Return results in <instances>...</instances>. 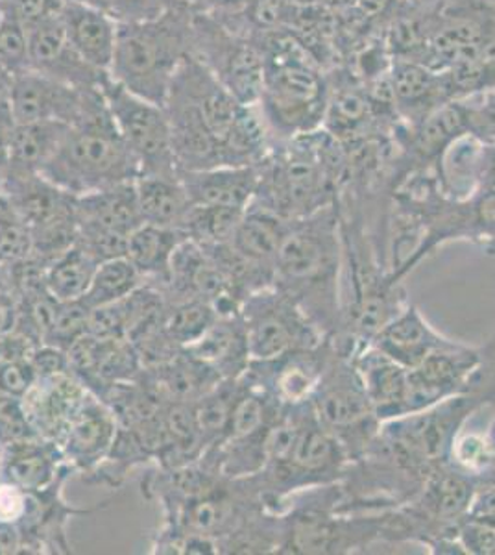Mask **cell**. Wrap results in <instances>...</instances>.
Returning <instances> with one entry per match:
<instances>
[{
	"instance_id": "1",
	"label": "cell",
	"mask_w": 495,
	"mask_h": 555,
	"mask_svg": "<svg viewBox=\"0 0 495 555\" xmlns=\"http://www.w3.org/2000/svg\"><path fill=\"white\" fill-rule=\"evenodd\" d=\"M481 365L463 391L439 404L381 424L374 444L400 473L421 489L450 465L453 442L471 416L495 404V334L483 345Z\"/></svg>"
},
{
	"instance_id": "18",
	"label": "cell",
	"mask_w": 495,
	"mask_h": 555,
	"mask_svg": "<svg viewBox=\"0 0 495 555\" xmlns=\"http://www.w3.org/2000/svg\"><path fill=\"white\" fill-rule=\"evenodd\" d=\"M353 363L377 418L387 423L405 416L407 369L395 363L372 343L353 352Z\"/></svg>"
},
{
	"instance_id": "20",
	"label": "cell",
	"mask_w": 495,
	"mask_h": 555,
	"mask_svg": "<svg viewBox=\"0 0 495 555\" xmlns=\"http://www.w3.org/2000/svg\"><path fill=\"white\" fill-rule=\"evenodd\" d=\"M60 21L80 56L94 69L109 75L119 33V23L114 15L101 8L65 2Z\"/></svg>"
},
{
	"instance_id": "17",
	"label": "cell",
	"mask_w": 495,
	"mask_h": 555,
	"mask_svg": "<svg viewBox=\"0 0 495 555\" xmlns=\"http://www.w3.org/2000/svg\"><path fill=\"white\" fill-rule=\"evenodd\" d=\"M178 177L193 206L246 209L258 193L259 165L180 171Z\"/></svg>"
},
{
	"instance_id": "41",
	"label": "cell",
	"mask_w": 495,
	"mask_h": 555,
	"mask_svg": "<svg viewBox=\"0 0 495 555\" xmlns=\"http://www.w3.org/2000/svg\"><path fill=\"white\" fill-rule=\"evenodd\" d=\"M431 86L433 78L426 69L414 64L398 65L394 73V91L402 101H418L431 91Z\"/></svg>"
},
{
	"instance_id": "35",
	"label": "cell",
	"mask_w": 495,
	"mask_h": 555,
	"mask_svg": "<svg viewBox=\"0 0 495 555\" xmlns=\"http://www.w3.org/2000/svg\"><path fill=\"white\" fill-rule=\"evenodd\" d=\"M30 70L28 33L19 21L6 13L0 23V73L12 80L13 76Z\"/></svg>"
},
{
	"instance_id": "15",
	"label": "cell",
	"mask_w": 495,
	"mask_h": 555,
	"mask_svg": "<svg viewBox=\"0 0 495 555\" xmlns=\"http://www.w3.org/2000/svg\"><path fill=\"white\" fill-rule=\"evenodd\" d=\"M28 33L30 69L73 88H102L109 75L94 69L70 43L60 17L31 26Z\"/></svg>"
},
{
	"instance_id": "33",
	"label": "cell",
	"mask_w": 495,
	"mask_h": 555,
	"mask_svg": "<svg viewBox=\"0 0 495 555\" xmlns=\"http://www.w3.org/2000/svg\"><path fill=\"white\" fill-rule=\"evenodd\" d=\"M433 49L437 56L450 64L476 62L483 54V34L479 26L471 23H457L434 36Z\"/></svg>"
},
{
	"instance_id": "29",
	"label": "cell",
	"mask_w": 495,
	"mask_h": 555,
	"mask_svg": "<svg viewBox=\"0 0 495 555\" xmlns=\"http://www.w3.org/2000/svg\"><path fill=\"white\" fill-rule=\"evenodd\" d=\"M69 452L76 460L102 454L114 436L109 416L94 404L83 402L69 421Z\"/></svg>"
},
{
	"instance_id": "60",
	"label": "cell",
	"mask_w": 495,
	"mask_h": 555,
	"mask_svg": "<svg viewBox=\"0 0 495 555\" xmlns=\"http://www.w3.org/2000/svg\"><path fill=\"white\" fill-rule=\"evenodd\" d=\"M0 365H2V358H0Z\"/></svg>"
},
{
	"instance_id": "42",
	"label": "cell",
	"mask_w": 495,
	"mask_h": 555,
	"mask_svg": "<svg viewBox=\"0 0 495 555\" xmlns=\"http://www.w3.org/2000/svg\"><path fill=\"white\" fill-rule=\"evenodd\" d=\"M476 243L495 245V191L483 190L471 196Z\"/></svg>"
},
{
	"instance_id": "57",
	"label": "cell",
	"mask_w": 495,
	"mask_h": 555,
	"mask_svg": "<svg viewBox=\"0 0 495 555\" xmlns=\"http://www.w3.org/2000/svg\"><path fill=\"white\" fill-rule=\"evenodd\" d=\"M486 437H489V441L492 442V447H494L495 450V418L492 421V424H490L489 431H486Z\"/></svg>"
},
{
	"instance_id": "3",
	"label": "cell",
	"mask_w": 495,
	"mask_h": 555,
	"mask_svg": "<svg viewBox=\"0 0 495 555\" xmlns=\"http://www.w3.org/2000/svg\"><path fill=\"white\" fill-rule=\"evenodd\" d=\"M180 171L222 167V145L245 104L235 99L193 54L185 57L165 99Z\"/></svg>"
},
{
	"instance_id": "59",
	"label": "cell",
	"mask_w": 495,
	"mask_h": 555,
	"mask_svg": "<svg viewBox=\"0 0 495 555\" xmlns=\"http://www.w3.org/2000/svg\"><path fill=\"white\" fill-rule=\"evenodd\" d=\"M0 2H2V4H6V0H0Z\"/></svg>"
},
{
	"instance_id": "11",
	"label": "cell",
	"mask_w": 495,
	"mask_h": 555,
	"mask_svg": "<svg viewBox=\"0 0 495 555\" xmlns=\"http://www.w3.org/2000/svg\"><path fill=\"white\" fill-rule=\"evenodd\" d=\"M102 93L120 135L138 159L139 177H178L172 132L165 107L133 95L112 76L102 83Z\"/></svg>"
},
{
	"instance_id": "43",
	"label": "cell",
	"mask_w": 495,
	"mask_h": 555,
	"mask_svg": "<svg viewBox=\"0 0 495 555\" xmlns=\"http://www.w3.org/2000/svg\"><path fill=\"white\" fill-rule=\"evenodd\" d=\"M458 541L465 554L495 555V526L466 518L460 526Z\"/></svg>"
},
{
	"instance_id": "52",
	"label": "cell",
	"mask_w": 495,
	"mask_h": 555,
	"mask_svg": "<svg viewBox=\"0 0 495 555\" xmlns=\"http://www.w3.org/2000/svg\"><path fill=\"white\" fill-rule=\"evenodd\" d=\"M355 4L366 17H376L389 8L390 0H355Z\"/></svg>"
},
{
	"instance_id": "13",
	"label": "cell",
	"mask_w": 495,
	"mask_h": 555,
	"mask_svg": "<svg viewBox=\"0 0 495 555\" xmlns=\"http://www.w3.org/2000/svg\"><path fill=\"white\" fill-rule=\"evenodd\" d=\"M333 348V337H326L318 347L301 348L276 360L251 361L246 374L279 404H303L313 397Z\"/></svg>"
},
{
	"instance_id": "55",
	"label": "cell",
	"mask_w": 495,
	"mask_h": 555,
	"mask_svg": "<svg viewBox=\"0 0 495 555\" xmlns=\"http://www.w3.org/2000/svg\"><path fill=\"white\" fill-rule=\"evenodd\" d=\"M481 132L486 133L489 139L495 141V112H492V114L489 115V119L484 122V128H481Z\"/></svg>"
},
{
	"instance_id": "40",
	"label": "cell",
	"mask_w": 495,
	"mask_h": 555,
	"mask_svg": "<svg viewBox=\"0 0 495 555\" xmlns=\"http://www.w3.org/2000/svg\"><path fill=\"white\" fill-rule=\"evenodd\" d=\"M10 480L15 486L39 487L51 476V463L47 457L36 452H25V454L15 455L10 461Z\"/></svg>"
},
{
	"instance_id": "38",
	"label": "cell",
	"mask_w": 495,
	"mask_h": 555,
	"mask_svg": "<svg viewBox=\"0 0 495 555\" xmlns=\"http://www.w3.org/2000/svg\"><path fill=\"white\" fill-rule=\"evenodd\" d=\"M6 13L19 21L26 30L44 21L56 20L65 8V0H6Z\"/></svg>"
},
{
	"instance_id": "58",
	"label": "cell",
	"mask_w": 495,
	"mask_h": 555,
	"mask_svg": "<svg viewBox=\"0 0 495 555\" xmlns=\"http://www.w3.org/2000/svg\"><path fill=\"white\" fill-rule=\"evenodd\" d=\"M4 17H6V8H4V4L0 2V23L4 21Z\"/></svg>"
},
{
	"instance_id": "45",
	"label": "cell",
	"mask_w": 495,
	"mask_h": 555,
	"mask_svg": "<svg viewBox=\"0 0 495 555\" xmlns=\"http://www.w3.org/2000/svg\"><path fill=\"white\" fill-rule=\"evenodd\" d=\"M17 120L13 117L12 107L8 102V95L0 101V183L6 177L12 162L13 133H15Z\"/></svg>"
},
{
	"instance_id": "2",
	"label": "cell",
	"mask_w": 495,
	"mask_h": 555,
	"mask_svg": "<svg viewBox=\"0 0 495 555\" xmlns=\"http://www.w3.org/2000/svg\"><path fill=\"white\" fill-rule=\"evenodd\" d=\"M344 250L339 209L289 221L277 253L274 287L300 304L327 337L342 334Z\"/></svg>"
},
{
	"instance_id": "12",
	"label": "cell",
	"mask_w": 495,
	"mask_h": 555,
	"mask_svg": "<svg viewBox=\"0 0 495 555\" xmlns=\"http://www.w3.org/2000/svg\"><path fill=\"white\" fill-rule=\"evenodd\" d=\"M483 353V347L452 339L420 365L407 369L405 415L427 410L463 391L481 365Z\"/></svg>"
},
{
	"instance_id": "10",
	"label": "cell",
	"mask_w": 495,
	"mask_h": 555,
	"mask_svg": "<svg viewBox=\"0 0 495 555\" xmlns=\"http://www.w3.org/2000/svg\"><path fill=\"white\" fill-rule=\"evenodd\" d=\"M193 56L245 106L263 99L264 64L258 44L209 13L193 15Z\"/></svg>"
},
{
	"instance_id": "47",
	"label": "cell",
	"mask_w": 495,
	"mask_h": 555,
	"mask_svg": "<svg viewBox=\"0 0 495 555\" xmlns=\"http://www.w3.org/2000/svg\"><path fill=\"white\" fill-rule=\"evenodd\" d=\"M335 115L339 127H355L366 115V104L357 95H344L337 102Z\"/></svg>"
},
{
	"instance_id": "53",
	"label": "cell",
	"mask_w": 495,
	"mask_h": 555,
	"mask_svg": "<svg viewBox=\"0 0 495 555\" xmlns=\"http://www.w3.org/2000/svg\"><path fill=\"white\" fill-rule=\"evenodd\" d=\"M13 291L12 267L0 263V298L10 297Z\"/></svg>"
},
{
	"instance_id": "7",
	"label": "cell",
	"mask_w": 495,
	"mask_h": 555,
	"mask_svg": "<svg viewBox=\"0 0 495 555\" xmlns=\"http://www.w3.org/2000/svg\"><path fill=\"white\" fill-rule=\"evenodd\" d=\"M333 345L331 358L314 389L311 405L322 426L344 447L351 463L370 447L382 423L353 363L357 345L348 335H333Z\"/></svg>"
},
{
	"instance_id": "4",
	"label": "cell",
	"mask_w": 495,
	"mask_h": 555,
	"mask_svg": "<svg viewBox=\"0 0 495 555\" xmlns=\"http://www.w3.org/2000/svg\"><path fill=\"white\" fill-rule=\"evenodd\" d=\"M41 175L76 196L138 180V159L120 135L102 88L91 91L82 115L70 122Z\"/></svg>"
},
{
	"instance_id": "49",
	"label": "cell",
	"mask_w": 495,
	"mask_h": 555,
	"mask_svg": "<svg viewBox=\"0 0 495 555\" xmlns=\"http://www.w3.org/2000/svg\"><path fill=\"white\" fill-rule=\"evenodd\" d=\"M23 513V499L17 487H4L0 491V522H12Z\"/></svg>"
},
{
	"instance_id": "8",
	"label": "cell",
	"mask_w": 495,
	"mask_h": 555,
	"mask_svg": "<svg viewBox=\"0 0 495 555\" xmlns=\"http://www.w3.org/2000/svg\"><path fill=\"white\" fill-rule=\"evenodd\" d=\"M329 159L308 149H292L272 164L259 165L253 203L285 221H298L331 206Z\"/></svg>"
},
{
	"instance_id": "22",
	"label": "cell",
	"mask_w": 495,
	"mask_h": 555,
	"mask_svg": "<svg viewBox=\"0 0 495 555\" xmlns=\"http://www.w3.org/2000/svg\"><path fill=\"white\" fill-rule=\"evenodd\" d=\"M287 224L289 221L277 217L269 209L250 204L227 245L232 246L238 258L274 285L277 253Z\"/></svg>"
},
{
	"instance_id": "14",
	"label": "cell",
	"mask_w": 495,
	"mask_h": 555,
	"mask_svg": "<svg viewBox=\"0 0 495 555\" xmlns=\"http://www.w3.org/2000/svg\"><path fill=\"white\" fill-rule=\"evenodd\" d=\"M93 89L73 88L30 69L10 80L8 102L17 125L41 120L70 125L82 115Z\"/></svg>"
},
{
	"instance_id": "28",
	"label": "cell",
	"mask_w": 495,
	"mask_h": 555,
	"mask_svg": "<svg viewBox=\"0 0 495 555\" xmlns=\"http://www.w3.org/2000/svg\"><path fill=\"white\" fill-rule=\"evenodd\" d=\"M145 278L135 269L132 261L126 258L107 259L94 271L93 282L89 285L88 293L83 295V302L91 308L106 306V304L119 302L122 298L130 297L141 287Z\"/></svg>"
},
{
	"instance_id": "26",
	"label": "cell",
	"mask_w": 495,
	"mask_h": 555,
	"mask_svg": "<svg viewBox=\"0 0 495 555\" xmlns=\"http://www.w3.org/2000/svg\"><path fill=\"white\" fill-rule=\"evenodd\" d=\"M183 240L187 237L175 228L145 222L128 237L126 258L132 261L143 278H165L169 282L170 259Z\"/></svg>"
},
{
	"instance_id": "31",
	"label": "cell",
	"mask_w": 495,
	"mask_h": 555,
	"mask_svg": "<svg viewBox=\"0 0 495 555\" xmlns=\"http://www.w3.org/2000/svg\"><path fill=\"white\" fill-rule=\"evenodd\" d=\"M217 319L219 315L211 304L200 298H187L167 311L164 328L175 345L187 348L198 341Z\"/></svg>"
},
{
	"instance_id": "6",
	"label": "cell",
	"mask_w": 495,
	"mask_h": 555,
	"mask_svg": "<svg viewBox=\"0 0 495 555\" xmlns=\"http://www.w3.org/2000/svg\"><path fill=\"white\" fill-rule=\"evenodd\" d=\"M340 483L316 487L290 496L282 512L277 554H357L382 541V512H340Z\"/></svg>"
},
{
	"instance_id": "5",
	"label": "cell",
	"mask_w": 495,
	"mask_h": 555,
	"mask_svg": "<svg viewBox=\"0 0 495 555\" xmlns=\"http://www.w3.org/2000/svg\"><path fill=\"white\" fill-rule=\"evenodd\" d=\"M195 8L183 0L156 20L119 23L109 76L133 95L164 106L170 83L193 52Z\"/></svg>"
},
{
	"instance_id": "39",
	"label": "cell",
	"mask_w": 495,
	"mask_h": 555,
	"mask_svg": "<svg viewBox=\"0 0 495 555\" xmlns=\"http://www.w3.org/2000/svg\"><path fill=\"white\" fill-rule=\"evenodd\" d=\"M39 376L30 360L2 361L0 365V395L23 398L36 387Z\"/></svg>"
},
{
	"instance_id": "50",
	"label": "cell",
	"mask_w": 495,
	"mask_h": 555,
	"mask_svg": "<svg viewBox=\"0 0 495 555\" xmlns=\"http://www.w3.org/2000/svg\"><path fill=\"white\" fill-rule=\"evenodd\" d=\"M19 310L15 306L12 295L0 298V341L12 335L19 324Z\"/></svg>"
},
{
	"instance_id": "27",
	"label": "cell",
	"mask_w": 495,
	"mask_h": 555,
	"mask_svg": "<svg viewBox=\"0 0 495 555\" xmlns=\"http://www.w3.org/2000/svg\"><path fill=\"white\" fill-rule=\"evenodd\" d=\"M101 266L83 246L76 243L67 253L57 256L47 267L44 284L51 297L57 302H73L80 300L88 293L93 282L94 271Z\"/></svg>"
},
{
	"instance_id": "51",
	"label": "cell",
	"mask_w": 495,
	"mask_h": 555,
	"mask_svg": "<svg viewBox=\"0 0 495 555\" xmlns=\"http://www.w3.org/2000/svg\"><path fill=\"white\" fill-rule=\"evenodd\" d=\"M19 537L8 522H0V554H12L17 550Z\"/></svg>"
},
{
	"instance_id": "56",
	"label": "cell",
	"mask_w": 495,
	"mask_h": 555,
	"mask_svg": "<svg viewBox=\"0 0 495 555\" xmlns=\"http://www.w3.org/2000/svg\"><path fill=\"white\" fill-rule=\"evenodd\" d=\"M65 2H70V4H83V7H94L101 8V10H106V0H65Z\"/></svg>"
},
{
	"instance_id": "9",
	"label": "cell",
	"mask_w": 495,
	"mask_h": 555,
	"mask_svg": "<svg viewBox=\"0 0 495 555\" xmlns=\"http://www.w3.org/2000/svg\"><path fill=\"white\" fill-rule=\"evenodd\" d=\"M251 361H270L301 348L318 347L327 335L274 285L256 291L240 306Z\"/></svg>"
},
{
	"instance_id": "16",
	"label": "cell",
	"mask_w": 495,
	"mask_h": 555,
	"mask_svg": "<svg viewBox=\"0 0 495 555\" xmlns=\"http://www.w3.org/2000/svg\"><path fill=\"white\" fill-rule=\"evenodd\" d=\"M0 195H4L30 232L76 215V195L62 190L43 175L8 172L0 183Z\"/></svg>"
},
{
	"instance_id": "37",
	"label": "cell",
	"mask_w": 495,
	"mask_h": 555,
	"mask_svg": "<svg viewBox=\"0 0 495 555\" xmlns=\"http://www.w3.org/2000/svg\"><path fill=\"white\" fill-rule=\"evenodd\" d=\"M183 0H106L107 12L117 23H141L156 20Z\"/></svg>"
},
{
	"instance_id": "44",
	"label": "cell",
	"mask_w": 495,
	"mask_h": 555,
	"mask_svg": "<svg viewBox=\"0 0 495 555\" xmlns=\"http://www.w3.org/2000/svg\"><path fill=\"white\" fill-rule=\"evenodd\" d=\"M19 398L0 397V434L12 439V441H19L25 439L28 434V421H26V411H23Z\"/></svg>"
},
{
	"instance_id": "24",
	"label": "cell",
	"mask_w": 495,
	"mask_h": 555,
	"mask_svg": "<svg viewBox=\"0 0 495 555\" xmlns=\"http://www.w3.org/2000/svg\"><path fill=\"white\" fill-rule=\"evenodd\" d=\"M135 190L146 224L180 230L193 206L180 177L143 175L135 180Z\"/></svg>"
},
{
	"instance_id": "54",
	"label": "cell",
	"mask_w": 495,
	"mask_h": 555,
	"mask_svg": "<svg viewBox=\"0 0 495 555\" xmlns=\"http://www.w3.org/2000/svg\"><path fill=\"white\" fill-rule=\"evenodd\" d=\"M483 190L495 191V152L490 156L489 165H483Z\"/></svg>"
},
{
	"instance_id": "23",
	"label": "cell",
	"mask_w": 495,
	"mask_h": 555,
	"mask_svg": "<svg viewBox=\"0 0 495 555\" xmlns=\"http://www.w3.org/2000/svg\"><path fill=\"white\" fill-rule=\"evenodd\" d=\"M183 350L211 366L222 379L240 378L250 366V352L240 315L217 319L198 341Z\"/></svg>"
},
{
	"instance_id": "48",
	"label": "cell",
	"mask_w": 495,
	"mask_h": 555,
	"mask_svg": "<svg viewBox=\"0 0 495 555\" xmlns=\"http://www.w3.org/2000/svg\"><path fill=\"white\" fill-rule=\"evenodd\" d=\"M188 7L196 12L209 13V15H227L235 13L250 2V0H185Z\"/></svg>"
},
{
	"instance_id": "30",
	"label": "cell",
	"mask_w": 495,
	"mask_h": 555,
	"mask_svg": "<svg viewBox=\"0 0 495 555\" xmlns=\"http://www.w3.org/2000/svg\"><path fill=\"white\" fill-rule=\"evenodd\" d=\"M245 211L237 208L191 206L180 232L201 246L226 245L232 241Z\"/></svg>"
},
{
	"instance_id": "32",
	"label": "cell",
	"mask_w": 495,
	"mask_h": 555,
	"mask_svg": "<svg viewBox=\"0 0 495 555\" xmlns=\"http://www.w3.org/2000/svg\"><path fill=\"white\" fill-rule=\"evenodd\" d=\"M468 125L470 117L463 107H442L437 114L427 117L426 122L421 125L416 138V149L426 158L439 156L440 152L452 145L453 141L465 132Z\"/></svg>"
},
{
	"instance_id": "21",
	"label": "cell",
	"mask_w": 495,
	"mask_h": 555,
	"mask_svg": "<svg viewBox=\"0 0 495 555\" xmlns=\"http://www.w3.org/2000/svg\"><path fill=\"white\" fill-rule=\"evenodd\" d=\"M447 343H452V339L440 334L421 315V311L408 302L407 308L374 337L372 345L387 353L395 363L413 369Z\"/></svg>"
},
{
	"instance_id": "25",
	"label": "cell",
	"mask_w": 495,
	"mask_h": 555,
	"mask_svg": "<svg viewBox=\"0 0 495 555\" xmlns=\"http://www.w3.org/2000/svg\"><path fill=\"white\" fill-rule=\"evenodd\" d=\"M67 128L69 125L57 120L17 125L13 133L12 162L8 172L41 175L62 145Z\"/></svg>"
},
{
	"instance_id": "19",
	"label": "cell",
	"mask_w": 495,
	"mask_h": 555,
	"mask_svg": "<svg viewBox=\"0 0 495 555\" xmlns=\"http://www.w3.org/2000/svg\"><path fill=\"white\" fill-rule=\"evenodd\" d=\"M76 221L78 230L130 237L138 228L145 224L139 208L135 182L76 196Z\"/></svg>"
},
{
	"instance_id": "46",
	"label": "cell",
	"mask_w": 495,
	"mask_h": 555,
	"mask_svg": "<svg viewBox=\"0 0 495 555\" xmlns=\"http://www.w3.org/2000/svg\"><path fill=\"white\" fill-rule=\"evenodd\" d=\"M468 518L495 526V483L479 486Z\"/></svg>"
},
{
	"instance_id": "36",
	"label": "cell",
	"mask_w": 495,
	"mask_h": 555,
	"mask_svg": "<svg viewBox=\"0 0 495 555\" xmlns=\"http://www.w3.org/2000/svg\"><path fill=\"white\" fill-rule=\"evenodd\" d=\"M88 317L89 308L82 298L73 302H57L56 315L44 341L51 343V347L69 348L88 332Z\"/></svg>"
},
{
	"instance_id": "34",
	"label": "cell",
	"mask_w": 495,
	"mask_h": 555,
	"mask_svg": "<svg viewBox=\"0 0 495 555\" xmlns=\"http://www.w3.org/2000/svg\"><path fill=\"white\" fill-rule=\"evenodd\" d=\"M495 450L486 434L463 431L453 442L450 465L473 476L479 483L494 465Z\"/></svg>"
}]
</instances>
